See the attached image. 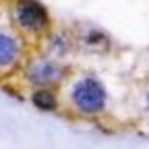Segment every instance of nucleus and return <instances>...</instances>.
<instances>
[{
  "mask_svg": "<svg viewBox=\"0 0 149 149\" xmlns=\"http://www.w3.org/2000/svg\"><path fill=\"white\" fill-rule=\"evenodd\" d=\"M62 77H64V70L56 62L46 60V58H40L27 66V79L40 89H48L56 83H60Z\"/></svg>",
  "mask_w": 149,
  "mask_h": 149,
  "instance_id": "7ed1b4c3",
  "label": "nucleus"
},
{
  "mask_svg": "<svg viewBox=\"0 0 149 149\" xmlns=\"http://www.w3.org/2000/svg\"><path fill=\"white\" fill-rule=\"evenodd\" d=\"M70 102L83 114L95 116L106 108L108 93L106 87L95 79H81L70 87Z\"/></svg>",
  "mask_w": 149,
  "mask_h": 149,
  "instance_id": "f257e3e1",
  "label": "nucleus"
},
{
  "mask_svg": "<svg viewBox=\"0 0 149 149\" xmlns=\"http://www.w3.org/2000/svg\"><path fill=\"white\" fill-rule=\"evenodd\" d=\"M15 19L25 31H42L48 25V10L35 0H19L15 4Z\"/></svg>",
  "mask_w": 149,
  "mask_h": 149,
  "instance_id": "f03ea898",
  "label": "nucleus"
},
{
  "mask_svg": "<svg viewBox=\"0 0 149 149\" xmlns=\"http://www.w3.org/2000/svg\"><path fill=\"white\" fill-rule=\"evenodd\" d=\"M17 54H19V44L15 37L6 35V33H0V66H10L17 60Z\"/></svg>",
  "mask_w": 149,
  "mask_h": 149,
  "instance_id": "20e7f679",
  "label": "nucleus"
},
{
  "mask_svg": "<svg viewBox=\"0 0 149 149\" xmlns=\"http://www.w3.org/2000/svg\"><path fill=\"white\" fill-rule=\"evenodd\" d=\"M31 104L37 110H44V112H54L58 108V102H56V95L50 89H35L33 95H31Z\"/></svg>",
  "mask_w": 149,
  "mask_h": 149,
  "instance_id": "39448f33",
  "label": "nucleus"
},
{
  "mask_svg": "<svg viewBox=\"0 0 149 149\" xmlns=\"http://www.w3.org/2000/svg\"><path fill=\"white\" fill-rule=\"evenodd\" d=\"M147 106H149V97H147Z\"/></svg>",
  "mask_w": 149,
  "mask_h": 149,
  "instance_id": "423d86ee",
  "label": "nucleus"
}]
</instances>
